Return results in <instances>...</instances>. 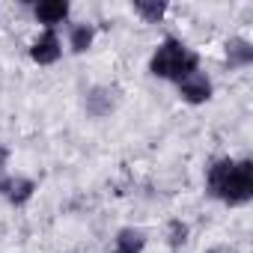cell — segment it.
Instances as JSON below:
<instances>
[{
  "instance_id": "cell-1",
  "label": "cell",
  "mask_w": 253,
  "mask_h": 253,
  "mask_svg": "<svg viewBox=\"0 0 253 253\" xmlns=\"http://www.w3.org/2000/svg\"><path fill=\"white\" fill-rule=\"evenodd\" d=\"M209 194L226 206H244L253 197V164L220 158L209 167Z\"/></svg>"
},
{
  "instance_id": "cell-2",
  "label": "cell",
  "mask_w": 253,
  "mask_h": 253,
  "mask_svg": "<svg viewBox=\"0 0 253 253\" xmlns=\"http://www.w3.org/2000/svg\"><path fill=\"white\" fill-rule=\"evenodd\" d=\"M149 72L155 75V78H164V81H185L188 75H194V72H200V57L185 45V42H179L176 36H167L158 48H155V54H152V60H149Z\"/></svg>"
},
{
  "instance_id": "cell-3",
  "label": "cell",
  "mask_w": 253,
  "mask_h": 253,
  "mask_svg": "<svg viewBox=\"0 0 253 253\" xmlns=\"http://www.w3.org/2000/svg\"><path fill=\"white\" fill-rule=\"evenodd\" d=\"M179 92H182L185 101L203 104V101L211 98V81H209L203 72H194V75H188L185 81H179Z\"/></svg>"
},
{
  "instance_id": "cell-4",
  "label": "cell",
  "mask_w": 253,
  "mask_h": 253,
  "mask_svg": "<svg viewBox=\"0 0 253 253\" xmlns=\"http://www.w3.org/2000/svg\"><path fill=\"white\" fill-rule=\"evenodd\" d=\"M30 57H33L39 66H51V63H57V60H60V39H57V33H54V30H45V33L33 42Z\"/></svg>"
},
{
  "instance_id": "cell-5",
  "label": "cell",
  "mask_w": 253,
  "mask_h": 253,
  "mask_svg": "<svg viewBox=\"0 0 253 253\" xmlns=\"http://www.w3.org/2000/svg\"><path fill=\"white\" fill-rule=\"evenodd\" d=\"M33 191H36V185H33L30 179H21V176H15V179H3V182H0V194H3L9 203H15V206L27 203V200L33 197Z\"/></svg>"
},
{
  "instance_id": "cell-6",
  "label": "cell",
  "mask_w": 253,
  "mask_h": 253,
  "mask_svg": "<svg viewBox=\"0 0 253 253\" xmlns=\"http://www.w3.org/2000/svg\"><path fill=\"white\" fill-rule=\"evenodd\" d=\"M66 15H69V3H66V0H51V3H39L36 6V18L48 30H54V24H60Z\"/></svg>"
},
{
  "instance_id": "cell-7",
  "label": "cell",
  "mask_w": 253,
  "mask_h": 253,
  "mask_svg": "<svg viewBox=\"0 0 253 253\" xmlns=\"http://www.w3.org/2000/svg\"><path fill=\"white\" fill-rule=\"evenodd\" d=\"M226 63H229V69L250 66V63H253V48H250V42H244V39H229V42H226Z\"/></svg>"
},
{
  "instance_id": "cell-8",
  "label": "cell",
  "mask_w": 253,
  "mask_h": 253,
  "mask_svg": "<svg viewBox=\"0 0 253 253\" xmlns=\"http://www.w3.org/2000/svg\"><path fill=\"white\" fill-rule=\"evenodd\" d=\"M86 110H89L92 116H104V113H110V110H113V92L104 89V86H95V89L86 95Z\"/></svg>"
},
{
  "instance_id": "cell-9",
  "label": "cell",
  "mask_w": 253,
  "mask_h": 253,
  "mask_svg": "<svg viewBox=\"0 0 253 253\" xmlns=\"http://www.w3.org/2000/svg\"><path fill=\"white\" fill-rule=\"evenodd\" d=\"M116 244H119L122 253H140L143 244H146V235L140 229H122L119 238H116Z\"/></svg>"
},
{
  "instance_id": "cell-10",
  "label": "cell",
  "mask_w": 253,
  "mask_h": 253,
  "mask_svg": "<svg viewBox=\"0 0 253 253\" xmlns=\"http://www.w3.org/2000/svg\"><path fill=\"white\" fill-rule=\"evenodd\" d=\"M92 27L89 24H78L75 30H72V51H78V54H84L89 45H92Z\"/></svg>"
},
{
  "instance_id": "cell-11",
  "label": "cell",
  "mask_w": 253,
  "mask_h": 253,
  "mask_svg": "<svg viewBox=\"0 0 253 253\" xmlns=\"http://www.w3.org/2000/svg\"><path fill=\"white\" fill-rule=\"evenodd\" d=\"M134 12H140L146 21H161L164 12H167V3H143V0H137V3H134Z\"/></svg>"
},
{
  "instance_id": "cell-12",
  "label": "cell",
  "mask_w": 253,
  "mask_h": 253,
  "mask_svg": "<svg viewBox=\"0 0 253 253\" xmlns=\"http://www.w3.org/2000/svg\"><path fill=\"white\" fill-rule=\"evenodd\" d=\"M185 235H188V226H185L182 220H173V223H170V244H173V247L185 244Z\"/></svg>"
},
{
  "instance_id": "cell-13",
  "label": "cell",
  "mask_w": 253,
  "mask_h": 253,
  "mask_svg": "<svg viewBox=\"0 0 253 253\" xmlns=\"http://www.w3.org/2000/svg\"><path fill=\"white\" fill-rule=\"evenodd\" d=\"M3 164H6V149L0 146V167H3Z\"/></svg>"
},
{
  "instance_id": "cell-14",
  "label": "cell",
  "mask_w": 253,
  "mask_h": 253,
  "mask_svg": "<svg viewBox=\"0 0 253 253\" xmlns=\"http://www.w3.org/2000/svg\"><path fill=\"white\" fill-rule=\"evenodd\" d=\"M116 253H122V250H116Z\"/></svg>"
}]
</instances>
